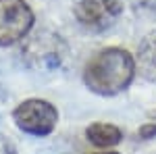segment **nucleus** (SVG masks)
I'll return each mask as SVG.
<instances>
[{
  "label": "nucleus",
  "mask_w": 156,
  "mask_h": 154,
  "mask_svg": "<svg viewBox=\"0 0 156 154\" xmlns=\"http://www.w3.org/2000/svg\"><path fill=\"white\" fill-rule=\"evenodd\" d=\"M135 65L140 67V71H142V75H144L146 79L156 83V34L148 36L142 42L140 56H137Z\"/></svg>",
  "instance_id": "423d86ee"
},
{
  "label": "nucleus",
  "mask_w": 156,
  "mask_h": 154,
  "mask_svg": "<svg viewBox=\"0 0 156 154\" xmlns=\"http://www.w3.org/2000/svg\"><path fill=\"white\" fill-rule=\"evenodd\" d=\"M85 135L98 148H110V146H117L123 140L121 129L117 125H110V123H92L85 129Z\"/></svg>",
  "instance_id": "39448f33"
},
{
  "label": "nucleus",
  "mask_w": 156,
  "mask_h": 154,
  "mask_svg": "<svg viewBox=\"0 0 156 154\" xmlns=\"http://www.w3.org/2000/svg\"><path fill=\"white\" fill-rule=\"evenodd\" d=\"M152 135H156V125H154V123H150V125H144V127H140V138L148 140V138H152Z\"/></svg>",
  "instance_id": "0eeeda50"
},
{
  "label": "nucleus",
  "mask_w": 156,
  "mask_h": 154,
  "mask_svg": "<svg viewBox=\"0 0 156 154\" xmlns=\"http://www.w3.org/2000/svg\"><path fill=\"white\" fill-rule=\"evenodd\" d=\"M12 121L23 133L42 138L54 131L58 123V110L48 100L29 98V100H23L12 110Z\"/></svg>",
  "instance_id": "f03ea898"
},
{
  "label": "nucleus",
  "mask_w": 156,
  "mask_h": 154,
  "mask_svg": "<svg viewBox=\"0 0 156 154\" xmlns=\"http://www.w3.org/2000/svg\"><path fill=\"white\" fill-rule=\"evenodd\" d=\"M73 13L79 25H83L90 31H104L123 13L119 0H75Z\"/></svg>",
  "instance_id": "20e7f679"
},
{
  "label": "nucleus",
  "mask_w": 156,
  "mask_h": 154,
  "mask_svg": "<svg viewBox=\"0 0 156 154\" xmlns=\"http://www.w3.org/2000/svg\"><path fill=\"white\" fill-rule=\"evenodd\" d=\"M148 115H150V117H152V119H156V110H150Z\"/></svg>",
  "instance_id": "1a4fd4ad"
},
{
  "label": "nucleus",
  "mask_w": 156,
  "mask_h": 154,
  "mask_svg": "<svg viewBox=\"0 0 156 154\" xmlns=\"http://www.w3.org/2000/svg\"><path fill=\"white\" fill-rule=\"evenodd\" d=\"M92 154H119V152H115V150H110V152H92Z\"/></svg>",
  "instance_id": "6e6552de"
},
{
  "label": "nucleus",
  "mask_w": 156,
  "mask_h": 154,
  "mask_svg": "<svg viewBox=\"0 0 156 154\" xmlns=\"http://www.w3.org/2000/svg\"><path fill=\"white\" fill-rule=\"evenodd\" d=\"M34 27V11L25 0H0V48L21 42Z\"/></svg>",
  "instance_id": "7ed1b4c3"
},
{
  "label": "nucleus",
  "mask_w": 156,
  "mask_h": 154,
  "mask_svg": "<svg viewBox=\"0 0 156 154\" xmlns=\"http://www.w3.org/2000/svg\"><path fill=\"white\" fill-rule=\"evenodd\" d=\"M135 75V59L123 48H106L85 65L83 83L98 96H115L129 88Z\"/></svg>",
  "instance_id": "f257e3e1"
}]
</instances>
